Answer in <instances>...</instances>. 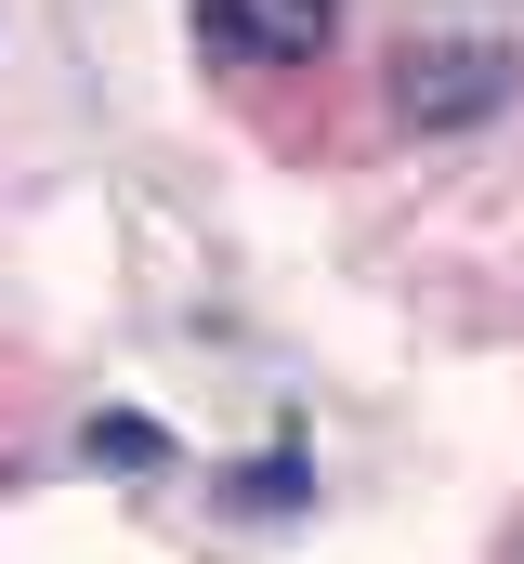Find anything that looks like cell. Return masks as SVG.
Listing matches in <instances>:
<instances>
[{"label": "cell", "mask_w": 524, "mask_h": 564, "mask_svg": "<svg viewBox=\"0 0 524 564\" xmlns=\"http://www.w3.org/2000/svg\"><path fill=\"white\" fill-rule=\"evenodd\" d=\"M223 499H237V512H288V499H302V459H262V473H223Z\"/></svg>", "instance_id": "4"}, {"label": "cell", "mask_w": 524, "mask_h": 564, "mask_svg": "<svg viewBox=\"0 0 524 564\" xmlns=\"http://www.w3.org/2000/svg\"><path fill=\"white\" fill-rule=\"evenodd\" d=\"M79 446H92V459H119V473H157V459H171V433H157V421H92Z\"/></svg>", "instance_id": "3"}, {"label": "cell", "mask_w": 524, "mask_h": 564, "mask_svg": "<svg viewBox=\"0 0 524 564\" xmlns=\"http://www.w3.org/2000/svg\"><path fill=\"white\" fill-rule=\"evenodd\" d=\"M341 40V0H197V53L210 66H250V79H288Z\"/></svg>", "instance_id": "2"}, {"label": "cell", "mask_w": 524, "mask_h": 564, "mask_svg": "<svg viewBox=\"0 0 524 564\" xmlns=\"http://www.w3.org/2000/svg\"><path fill=\"white\" fill-rule=\"evenodd\" d=\"M512 93H524L512 40L446 26V40H406V53H393V119H406V132H472V119H499Z\"/></svg>", "instance_id": "1"}]
</instances>
